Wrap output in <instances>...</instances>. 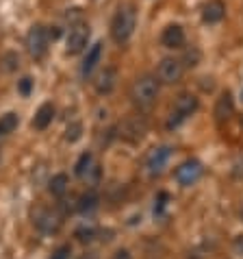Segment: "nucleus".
<instances>
[{"label":"nucleus","instance_id":"obj_1","mask_svg":"<svg viewBox=\"0 0 243 259\" xmlns=\"http://www.w3.org/2000/svg\"><path fill=\"white\" fill-rule=\"evenodd\" d=\"M159 78L152 76V74H144L139 76L137 81L131 85V92H128V96H131V103L137 107L139 111H148L150 107L156 103V98H159Z\"/></svg>","mask_w":243,"mask_h":259},{"label":"nucleus","instance_id":"obj_2","mask_svg":"<svg viewBox=\"0 0 243 259\" xmlns=\"http://www.w3.org/2000/svg\"><path fill=\"white\" fill-rule=\"evenodd\" d=\"M135 26H137V13H135V7L131 5H122L115 11V16L111 20V37L115 44H126L128 39L133 37Z\"/></svg>","mask_w":243,"mask_h":259},{"label":"nucleus","instance_id":"obj_3","mask_svg":"<svg viewBox=\"0 0 243 259\" xmlns=\"http://www.w3.org/2000/svg\"><path fill=\"white\" fill-rule=\"evenodd\" d=\"M200 107V100L191 94V92H183L180 96L176 98L174 103V109L169 113V120H167V128H178L185 120H189L194 113L198 111Z\"/></svg>","mask_w":243,"mask_h":259},{"label":"nucleus","instance_id":"obj_4","mask_svg":"<svg viewBox=\"0 0 243 259\" xmlns=\"http://www.w3.org/2000/svg\"><path fill=\"white\" fill-rule=\"evenodd\" d=\"M48 44H50V35L44 24H33L28 28L24 46H26V53L31 55V59H35V61L44 59L48 55Z\"/></svg>","mask_w":243,"mask_h":259},{"label":"nucleus","instance_id":"obj_5","mask_svg":"<svg viewBox=\"0 0 243 259\" xmlns=\"http://www.w3.org/2000/svg\"><path fill=\"white\" fill-rule=\"evenodd\" d=\"M33 225L39 233L54 235V233H59V229L63 225V215L56 209H50V207H37L33 211Z\"/></svg>","mask_w":243,"mask_h":259},{"label":"nucleus","instance_id":"obj_6","mask_svg":"<svg viewBox=\"0 0 243 259\" xmlns=\"http://www.w3.org/2000/svg\"><path fill=\"white\" fill-rule=\"evenodd\" d=\"M146 133H148V120L144 116H139V113L137 116H128L117 126V135L131 144H139L146 138Z\"/></svg>","mask_w":243,"mask_h":259},{"label":"nucleus","instance_id":"obj_7","mask_svg":"<svg viewBox=\"0 0 243 259\" xmlns=\"http://www.w3.org/2000/svg\"><path fill=\"white\" fill-rule=\"evenodd\" d=\"M185 74V63L176 57H165L161 59L159 68H156V78L163 85H176Z\"/></svg>","mask_w":243,"mask_h":259},{"label":"nucleus","instance_id":"obj_8","mask_svg":"<svg viewBox=\"0 0 243 259\" xmlns=\"http://www.w3.org/2000/svg\"><path fill=\"white\" fill-rule=\"evenodd\" d=\"M89 35L87 24H74L66 39V55H81L89 44Z\"/></svg>","mask_w":243,"mask_h":259},{"label":"nucleus","instance_id":"obj_9","mask_svg":"<svg viewBox=\"0 0 243 259\" xmlns=\"http://www.w3.org/2000/svg\"><path fill=\"white\" fill-rule=\"evenodd\" d=\"M202 172H204V168H202V163H200L198 159H187V161H183L176 168L174 177H176V181L180 183L183 188H191V185H196L200 181Z\"/></svg>","mask_w":243,"mask_h":259},{"label":"nucleus","instance_id":"obj_10","mask_svg":"<svg viewBox=\"0 0 243 259\" xmlns=\"http://www.w3.org/2000/svg\"><path fill=\"white\" fill-rule=\"evenodd\" d=\"M115 85H117V70L115 68H104V70L98 72V76L94 81V90L100 96H109L111 92L115 90Z\"/></svg>","mask_w":243,"mask_h":259},{"label":"nucleus","instance_id":"obj_11","mask_svg":"<svg viewBox=\"0 0 243 259\" xmlns=\"http://www.w3.org/2000/svg\"><path fill=\"white\" fill-rule=\"evenodd\" d=\"M169 157H171V148L169 146H159V148L150 150V155L146 159L148 172L150 175H161L163 168H165L167 161H169Z\"/></svg>","mask_w":243,"mask_h":259},{"label":"nucleus","instance_id":"obj_12","mask_svg":"<svg viewBox=\"0 0 243 259\" xmlns=\"http://www.w3.org/2000/svg\"><path fill=\"white\" fill-rule=\"evenodd\" d=\"M161 44L165 46V48H183L185 46V31H183V26L180 24H169L163 28V33H161Z\"/></svg>","mask_w":243,"mask_h":259},{"label":"nucleus","instance_id":"obj_13","mask_svg":"<svg viewBox=\"0 0 243 259\" xmlns=\"http://www.w3.org/2000/svg\"><path fill=\"white\" fill-rule=\"evenodd\" d=\"M100 59H102V41H96V44L87 50V55H85V59L81 63V76L83 78H89L91 72L98 68Z\"/></svg>","mask_w":243,"mask_h":259},{"label":"nucleus","instance_id":"obj_14","mask_svg":"<svg viewBox=\"0 0 243 259\" xmlns=\"http://www.w3.org/2000/svg\"><path fill=\"white\" fill-rule=\"evenodd\" d=\"M215 120L219 122V124H224V122H228L232 118V113H234V100H232V94L230 92H224L219 98H217V103H215Z\"/></svg>","mask_w":243,"mask_h":259},{"label":"nucleus","instance_id":"obj_15","mask_svg":"<svg viewBox=\"0 0 243 259\" xmlns=\"http://www.w3.org/2000/svg\"><path fill=\"white\" fill-rule=\"evenodd\" d=\"M224 16H226V7L221 0H209L202 9V20L206 24H217L224 20Z\"/></svg>","mask_w":243,"mask_h":259},{"label":"nucleus","instance_id":"obj_16","mask_svg":"<svg viewBox=\"0 0 243 259\" xmlns=\"http://www.w3.org/2000/svg\"><path fill=\"white\" fill-rule=\"evenodd\" d=\"M52 120H54V105L52 103H44L37 109V113H35V118H33V128H37V131H46V128L52 124Z\"/></svg>","mask_w":243,"mask_h":259},{"label":"nucleus","instance_id":"obj_17","mask_svg":"<svg viewBox=\"0 0 243 259\" xmlns=\"http://www.w3.org/2000/svg\"><path fill=\"white\" fill-rule=\"evenodd\" d=\"M68 188H70V179H68L66 172H59V175H54L48 181V192L52 194V196H56V198H61L63 194L68 192Z\"/></svg>","mask_w":243,"mask_h":259},{"label":"nucleus","instance_id":"obj_18","mask_svg":"<svg viewBox=\"0 0 243 259\" xmlns=\"http://www.w3.org/2000/svg\"><path fill=\"white\" fill-rule=\"evenodd\" d=\"M98 205H100V196L94 190L85 192L83 196L78 198V211L81 213H91L94 209H98Z\"/></svg>","mask_w":243,"mask_h":259},{"label":"nucleus","instance_id":"obj_19","mask_svg":"<svg viewBox=\"0 0 243 259\" xmlns=\"http://www.w3.org/2000/svg\"><path fill=\"white\" fill-rule=\"evenodd\" d=\"M20 124V118H18V113H5V116H0V138H7V135H11L13 131L18 128Z\"/></svg>","mask_w":243,"mask_h":259},{"label":"nucleus","instance_id":"obj_20","mask_svg":"<svg viewBox=\"0 0 243 259\" xmlns=\"http://www.w3.org/2000/svg\"><path fill=\"white\" fill-rule=\"evenodd\" d=\"M94 168V153H83L81 157H78V161H76V165H74V175L76 177H85L87 172Z\"/></svg>","mask_w":243,"mask_h":259},{"label":"nucleus","instance_id":"obj_21","mask_svg":"<svg viewBox=\"0 0 243 259\" xmlns=\"http://www.w3.org/2000/svg\"><path fill=\"white\" fill-rule=\"evenodd\" d=\"M0 68H3L5 72H16V70L20 68V55L13 53V50L5 53L3 59H0Z\"/></svg>","mask_w":243,"mask_h":259},{"label":"nucleus","instance_id":"obj_22","mask_svg":"<svg viewBox=\"0 0 243 259\" xmlns=\"http://www.w3.org/2000/svg\"><path fill=\"white\" fill-rule=\"evenodd\" d=\"M81 138H83V124H81V122H72V124L66 128V140L70 144H74V142H78Z\"/></svg>","mask_w":243,"mask_h":259},{"label":"nucleus","instance_id":"obj_23","mask_svg":"<svg viewBox=\"0 0 243 259\" xmlns=\"http://www.w3.org/2000/svg\"><path fill=\"white\" fill-rule=\"evenodd\" d=\"M18 92L22 96H31V92H33V78L31 76L20 78V81H18Z\"/></svg>","mask_w":243,"mask_h":259},{"label":"nucleus","instance_id":"obj_24","mask_svg":"<svg viewBox=\"0 0 243 259\" xmlns=\"http://www.w3.org/2000/svg\"><path fill=\"white\" fill-rule=\"evenodd\" d=\"M76 237H78L81 242H91V240L96 237V229H94V227H81V229L76 231Z\"/></svg>","mask_w":243,"mask_h":259},{"label":"nucleus","instance_id":"obj_25","mask_svg":"<svg viewBox=\"0 0 243 259\" xmlns=\"http://www.w3.org/2000/svg\"><path fill=\"white\" fill-rule=\"evenodd\" d=\"M183 63H185V68H194V66H198V61H200V53L196 48H191L187 55H185V59H180Z\"/></svg>","mask_w":243,"mask_h":259},{"label":"nucleus","instance_id":"obj_26","mask_svg":"<svg viewBox=\"0 0 243 259\" xmlns=\"http://www.w3.org/2000/svg\"><path fill=\"white\" fill-rule=\"evenodd\" d=\"M70 255H72V248H70V246H59L50 259H70Z\"/></svg>","mask_w":243,"mask_h":259},{"label":"nucleus","instance_id":"obj_27","mask_svg":"<svg viewBox=\"0 0 243 259\" xmlns=\"http://www.w3.org/2000/svg\"><path fill=\"white\" fill-rule=\"evenodd\" d=\"M232 248H234V253H237L239 257H243V233L232 240Z\"/></svg>","mask_w":243,"mask_h":259},{"label":"nucleus","instance_id":"obj_28","mask_svg":"<svg viewBox=\"0 0 243 259\" xmlns=\"http://www.w3.org/2000/svg\"><path fill=\"white\" fill-rule=\"evenodd\" d=\"M113 259H133V257H131V253H128L126 248H119V250H115V255H113Z\"/></svg>","mask_w":243,"mask_h":259},{"label":"nucleus","instance_id":"obj_29","mask_svg":"<svg viewBox=\"0 0 243 259\" xmlns=\"http://www.w3.org/2000/svg\"><path fill=\"white\" fill-rule=\"evenodd\" d=\"M48 35H50V39H56L61 35V31H59V26H52V28H48Z\"/></svg>","mask_w":243,"mask_h":259},{"label":"nucleus","instance_id":"obj_30","mask_svg":"<svg viewBox=\"0 0 243 259\" xmlns=\"http://www.w3.org/2000/svg\"><path fill=\"white\" fill-rule=\"evenodd\" d=\"M81 259H96V257H94V255H91V253H89V255H83Z\"/></svg>","mask_w":243,"mask_h":259},{"label":"nucleus","instance_id":"obj_31","mask_svg":"<svg viewBox=\"0 0 243 259\" xmlns=\"http://www.w3.org/2000/svg\"><path fill=\"white\" fill-rule=\"evenodd\" d=\"M241 218H243V207H241Z\"/></svg>","mask_w":243,"mask_h":259},{"label":"nucleus","instance_id":"obj_32","mask_svg":"<svg viewBox=\"0 0 243 259\" xmlns=\"http://www.w3.org/2000/svg\"><path fill=\"white\" fill-rule=\"evenodd\" d=\"M0 161H3V157H0Z\"/></svg>","mask_w":243,"mask_h":259}]
</instances>
